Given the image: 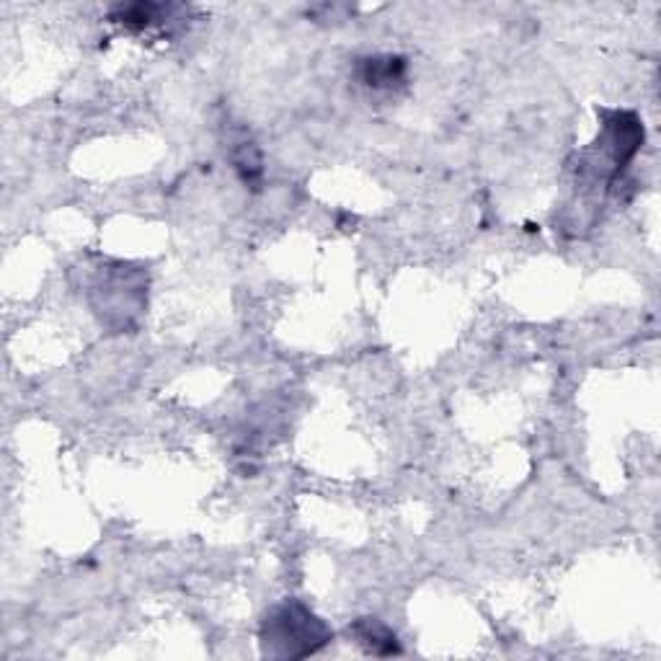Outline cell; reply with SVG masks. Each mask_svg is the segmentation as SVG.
Wrapping results in <instances>:
<instances>
[{
	"label": "cell",
	"instance_id": "1",
	"mask_svg": "<svg viewBox=\"0 0 661 661\" xmlns=\"http://www.w3.org/2000/svg\"><path fill=\"white\" fill-rule=\"evenodd\" d=\"M600 120V135L579 159L577 171L579 179L592 181V184L616 186V181L641 153L647 130H643L639 114L626 112V109H602Z\"/></svg>",
	"mask_w": 661,
	"mask_h": 661
},
{
	"label": "cell",
	"instance_id": "2",
	"mask_svg": "<svg viewBox=\"0 0 661 661\" xmlns=\"http://www.w3.org/2000/svg\"><path fill=\"white\" fill-rule=\"evenodd\" d=\"M334 639L330 628L301 600H285L266 612L262 649L272 659H305Z\"/></svg>",
	"mask_w": 661,
	"mask_h": 661
},
{
	"label": "cell",
	"instance_id": "3",
	"mask_svg": "<svg viewBox=\"0 0 661 661\" xmlns=\"http://www.w3.org/2000/svg\"><path fill=\"white\" fill-rule=\"evenodd\" d=\"M145 285L138 272L128 266H114L106 274H99L91 287V305L101 324L112 328H128L145 301Z\"/></svg>",
	"mask_w": 661,
	"mask_h": 661
},
{
	"label": "cell",
	"instance_id": "4",
	"mask_svg": "<svg viewBox=\"0 0 661 661\" xmlns=\"http://www.w3.org/2000/svg\"><path fill=\"white\" fill-rule=\"evenodd\" d=\"M406 60L398 54H375L357 62V81L369 91H393L406 81Z\"/></svg>",
	"mask_w": 661,
	"mask_h": 661
},
{
	"label": "cell",
	"instance_id": "5",
	"mask_svg": "<svg viewBox=\"0 0 661 661\" xmlns=\"http://www.w3.org/2000/svg\"><path fill=\"white\" fill-rule=\"evenodd\" d=\"M179 6L169 3H128V6H114L112 8V21L122 23L132 31H145L151 27H159V23L169 21L171 13H176Z\"/></svg>",
	"mask_w": 661,
	"mask_h": 661
},
{
	"label": "cell",
	"instance_id": "6",
	"mask_svg": "<svg viewBox=\"0 0 661 661\" xmlns=\"http://www.w3.org/2000/svg\"><path fill=\"white\" fill-rule=\"evenodd\" d=\"M352 633H354V639H357V643L365 647L367 654H375V657L400 654L396 633H393L385 623H380L377 618L357 620V623L352 626Z\"/></svg>",
	"mask_w": 661,
	"mask_h": 661
},
{
	"label": "cell",
	"instance_id": "7",
	"mask_svg": "<svg viewBox=\"0 0 661 661\" xmlns=\"http://www.w3.org/2000/svg\"><path fill=\"white\" fill-rule=\"evenodd\" d=\"M231 161H233V169L241 176L243 184H248L254 189L262 184L264 161H262V151H258L254 140H246V138L238 140L231 151Z\"/></svg>",
	"mask_w": 661,
	"mask_h": 661
}]
</instances>
